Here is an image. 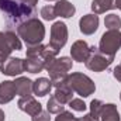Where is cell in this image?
<instances>
[{
  "mask_svg": "<svg viewBox=\"0 0 121 121\" xmlns=\"http://www.w3.org/2000/svg\"><path fill=\"white\" fill-rule=\"evenodd\" d=\"M0 11L4 14L7 30L17 28L21 23L37 16L35 7L27 6L18 0H0Z\"/></svg>",
  "mask_w": 121,
  "mask_h": 121,
  "instance_id": "1",
  "label": "cell"
},
{
  "mask_svg": "<svg viewBox=\"0 0 121 121\" xmlns=\"http://www.w3.org/2000/svg\"><path fill=\"white\" fill-rule=\"evenodd\" d=\"M16 31H17V35L26 42L27 47L39 45L45 37V27L37 17H32L30 20L21 23L16 28Z\"/></svg>",
  "mask_w": 121,
  "mask_h": 121,
  "instance_id": "2",
  "label": "cell"
},
{
  "mask_svg": "<svg viewBox=\"0 0 121 121\" xmlns=\"http://www.w3.org/2000/svg\"><path fill=\"white\" fill-rule=\"evenodd\" d=\"M66 83L73 90V93H78L82 97H89L96 90L94 82L91 80L87 75H83L80 72H75L72 75H68Z\"/></svg>",
  "mask_w": 121,
  "mask_h": 121,
  "instance_id": "3",
  "label": "cell"
},
{
  "mask_svg": "<svg viewBox=\"0 0 121 121\" xmlns=\"http://www.w3.org/2000/svg\"><path fill=\"white\" fill-rule=\"evenodd\" d=\"M21 41L20 37L16 35L13 30H6L0 32V62H4L7 58H10V54L13 51L21 49Z\"/></svg>",
  "mask_w": 121,
  "mask_h": 121,
  "instance_id": "4",
  "label": "cell"
},
{
  "mask_svg": "<svg viewBox=\"0 0 121 121\" xmlns=\"http://www.w3.org/2000/svg\"><path fill=\"white\" fill-rule=\"evenodd\" d=\"M113 60H114L113 55L104 54L96 47H90V52L85 65L87 69H90L93 72H103L113 63Z\"/></svg>",
  "mask_w": 121,
  "mask_h": 121,
  "instance_id": "5",
  "label": "cell"
},
{
  "mask_svg": "<svg viewBox=\"0 0 121 121\" xmlns=\"http://www.w3.org/2000/svg\"><path fill=\"white\" fill-rule=\"evenodd\" d=\"M72 59L68 56H60L56 58L48 68V73H49V79L52 80V85H56L63 82L68 78V72L72 69Z\"/></svg>",
  "mask_w": 121,
  "mask_h": 121,
  "instance_id": "6",
  "label": "cell"
},
{
  "mask_svg": "<svg viewBox=\"0 0 121 121\" xmlns=\"http://www.w3.org/2000/svg\"><path fill=\"white\" fill-rule=\"evenodd\" d=\"M121 48V32L120 30H108L106 31L99 44V49L108 55H116V52Z\"/></svg>",
  "mask_w": 121,
  "mask_h": 121,
  "instance_id": "7",
  "label": "cell"
},
{
  "mask_svg": "<svg viewBox=\"0 0 121 121\" xmlns=\"http://www.w3.org/2000/svg\"><path fill=\"white\" fill-rule=\"evenodd\" d=\"M66 41H68V27H66V24L62 23V21L54 23V26L51 27V39H49L48 45H51L56 51H60V48L65 47Z\"/></svg>",
  "mask_w": 121,
  "mask_h": 121,
  "instance_id": "8",
  "label": "cell"
},
{
  "mask_svg": "<svg viewBox=\"0 0 121 121\" xmlns=\"http://www.w3.org/2000/svg\"><path fill=\"white\" fill-rule=\"evenodd\" d=\"M0 70L3 75L7 76H17L21 75L23 72H26L24 69V60L20 58H7L4 62H1Z\"/></svg>",
  "mask_w": 121,
  "mask_h": 121,
  "instance_id": "9",
  "label": "cell"
},
{
  "mask_svg": "<svg viewBox=\"0 0 121 121\" xmlns=\"http://www.w3.org/2000/svg\"><path fill=\"white\" fill-rule=\"evenodd\" d=\"M17 106L21 111L30 114L31 117L38 114L42 110V106L32 97V96H26V97H20V100L17 101Z\"/></svg>",
  "mask_w": 121,
  "mask_h": 121,
  "instance_id": "10",
  "label": "cell"
},
{
  "mask_svg": "<svg viewBox=\"0 0 121 121\" xmlns=\"http://www.w3.org/2000/svg\"><path fill=\"white\" fill-rule=\"evenodd\" d=\"M99 28V16L97 14H86L79 21V30L85 35H91Z\"/></svg>",
  "mask_w": 121,
  "mask_h": 121,
  "instance_id": "11",
  "label": "cell"
},
{
  "mask_svg": "<svg viewBox=\"0 0 121 121\" xmlns=\"http://www.w3.org/2000/svg\"><path fill=\"white\" fill-rule=\"evenodd\" d=\"M89 52H90V47L87 45V42L79 39L76 41L72 48H70V55H72V59L76 60V62H86L87 56H89Z\"/></svg>",
  "mask_w": 121,
  "mask_h": 121,
  "instance_id": "12",
  "label": "cell"
},
{
  "mask_svg": "<svg viewBox=\"0 0 121 121\" xmlns=\"http://www.w3.org/2000/svg\"><path fill=\"white\" fill-rule=\"evenodd\" d=\"M55 86V97H56V100L60 101L62 104H68L72 99H73V90L69 87V85L66 83V79L63 80V82H60V83H56V85H54Z\"/></svg>",
  "mask_w": 121,
  "mask_h": 121,
  "instance_id": "13",
  "label": "cell"
},
{
  "mask_svg": "<svg viewBox=\"0 0 121 121\" xmlns=\"http://www.w3.org/2000/svg\"><path fill=\"white\" fill-rule=\"evenodd\" d=\"M16 85L11 80H4L0 83V104H6L16 97Z\"/></svg>",
  "mask_w": 121,
  "mask_h": 121,
  "instance_id": "14",
  "label": "cell"
},
{
  "mask_svg": "<svg viewBox=\"0 0 121 121\" xmlns=\"http://www.w3.org/2000/svg\"><path fill=\"white\" fill-rule=\"evenodd\" d=\"M55 7V14L56 17H63V18H70L76 13L75 6L68 1V0H58V3L54 6Z\"/></svg>",
  "mask_w": 121,
  "mask_h": 121,
  "instance_id": "15",
  "label": "cell"
},
{
  "mask_svg": "<svg viewBox=\"0 0 121 121\" xmlns=\"http://www.w3.org/2000/svg\"><path fill=\"white\" fill-rule=\"evenodd\" d=\"M52 80L51 79H47V78H38L34 83H32V93L35 96H39V97H44L47 96L51 89H52Z\"/></svg>",
  "mask_w": 121,
  "mask_h": 121,
  "instance_id": "16",
  "label": "cell"
},
{
  "mask_svg": "<svg viewBox=\"0 0 121 121\" xmlns=\"http://www.w3.org/2000/svg\"><path fill=\"white\" fill-rule=\"evenodd\" d=\"M24 69L30 73H38L42 69H45V60L41 55L30 56L24 60Z\"/></svg>",
  "mask_w": 121,
  "mask_h": 121,
  "instance_id": "17",
  "label": "cell"
},
{
  "mask_svg": "<svg viewBox=\"0 0 121 121\" xmlns=\"http://www.w3.org/2000/svg\"><path fill=\"white\" fill-rule=\"evenodd\" d=\"M32 80L28 78H18L16 79L14 85H16V91L20 97H26V96H31L32 94Z\"/></svg>",
  "mask_w": 121,
  "mask_h": 121,
  "instance_id": "18",
  "label": "cell"
},
{
  "mask_svg": "<svg viewBox=\"0 0 121 121\" xmlns=\"http://www.w3.org/2000/svg\"><path fill=\"white\" fill-rule=\"evenodd\" d=\"M100 118H101V121H120V114H118L117 106L113 103L104 104Z\"/></svg>",
  "mask_w": 121,
  "mask_h": 121,
  "instance_id": "19",
  "label": "cell"
},
{
  "mask_svg": "<svg viewBox=\"0 0 121 121\" xmlns=\"http://www.w3.org/2000/svg\"><path fill=\"white\" fill-rule=\"evenodd\" d=\"M111 9H114V0H93L91 1V10L94 11V14H103Z\"/></svg>",
  "mask_w": 121,
  "mask_h": 121,
  "instance_id": "20",
  "label": "cell"
},
{
  "mask_svg": "<svg viewBox=\"0 0 121 121\" xmlns=\"http://www.w3.org/2000/svg\"><path fill=\"white\" fill-rule=\"evenodd\" d=\"M47 111L49 114H59L62 111H65V104H62L60 101L56 100L55 96H52V97H49V100L47 103Z\"/></svg>",
  "mask_w": 121,
  "mask_h": 121,
  "instance_id": "21",
  "label": "cell"
},
{
  "mask_svg": "<svg viewBox=\"0 0 121 121\" xmlns=\"http://www.w3.org/2000/svg\"><path fill=\"white\" fill-rule=\"evenodd\" d=\"M104 26L108 30H120L121 27V18L117 14H108L104 18Z\"/></svg>",
  "mask_w": 121,
  "mask_h": 121,
  "instance_id": "22",
  "label": "cell"
},
{
  "mask_svg": "<svg viewBox=\"0 0 121 121\" xmlns=\"http://www.w3.org/2000/svg\"><path fill=\"white\" fill-rule=\"evenodd\" d=\"M103 107H104V103H103L101 100H91V103H90V116L99 120L100 116H101Z\"/></svg>",
  "mask_w": 121,
  "mask_h": 121,
  "instance_id": "23",
  "label": "cell"
},
{
  "mask_svg": "<svg viewBox=\"0 0 121 121\" xmlns=\"http://www.w3.org/2000/svg\"><path fill=\"white\" fill-rule=\"evenodd\" d=\"M41 16H42V18L44 20H47V21H51V20H54L55 17H56V14H55V7L54 6H44L42 9H41Z\"/></svg>",
  "mask_w": 121,
  "mask_h": 121,
  "instance_id": "24",
  "label": "cell"
},
{
  "mask_svg": "<svg viewBox=\"0 0 121 121\" xmlns=\"http://www.w3.org/2000/svg\"><path fill=\"white\" fill-rule=\"evenodd\" d=\"M68 104H69V107H70L72 110H75V111H86V108H87L86 103H85L82 99H72Z\"/></svg>",
  "mask_w": 121,
  "mask_h": 121,
  "instance_id": "25",
  "label": "cell"
},
{
  "mask_svg": "<svg viewBox=\"0 0 121 121\" xmlns=\"http://www.w3.org/2000/svg\"><path fill=\"white\" fill-rule=\"evenodd\" d=\"M44 47H45V45H42V44H39V45H34V47H28V48H27V52H26L27 58H30V56H37V55H41V52H42Z\"/></svg>",
  "mask_w": 121,
  "mask_h": 121,
  "instance_id": "26",
  "label": "cell"
},
{
  "mask_svg": "<svg viewBox=\"0 0 121 121\" xmlns=\"http://www.w3.org/2000/svg\"><path fill=\"white\" fill-rule=\"evenodd\" d=\"M55 121H78V118L72 113H69V111H62L59 114H56Z\"/></svg>",
  "mask_w": 121,
  "mask_h": 121,
  "instance_id": "27",
  "label": "cell"
},
{
  "mask_svg": "<svg viewBox=\"0 0 121 121\" xmlns=\"http://www.w3.org/2000/svg\"><path fill=\"white\" fill-rule=\"evenodd\" d=\"M32 121H51L49 113H48V111H44V110H41L38 114L32 116Z\"/></svg>",
  "mask_w": 121,
  "mask_h": 121,
  "instance_id": "28",
  "label": "cell"
},
{
  "mask_svg": "<svg viewBox=\"0 0 121 121\" xmlns=\"http://www.w3.org/2000/svg\"><path fill=\"white\" fill-rule=\"evenodd\" d=\"M113 76L118 80V82H121V66L118 65V66H116L114 69H113Z\"/></svg>",
  "mask_w": 121,
  "mask_h": 121,
  "instance_id": "29",
  "label": "cell"
},
{
  "mask_svg": "<svg viewBox=\"0 0 121 121\" xmlns=\"http://www.w3.org/2000/svg\"><path fill=\"white\" fill-rule=\"evenodd\" d=\"M78 121H99V120H97V118H94V117H91L90 114H86V116H83V117L78 118Z\"/></svg>",
  "mask_w": 121,
  "mask_h": 121,
  "instance_id": "30",
  "label": "cell"
},
{
  "mask_svg": "<svg viewBox=\"0 0 121 121\" xmlns=\"http://www.w3.org/2000/svg\"><path fill=\"white\" fill-rule=\"evenodd\" d=\"M18 1H21L27 6H31V7H35V4L38 3V0H18Z\"/></svg>",
  "mask_w": 121,
  "mask_h": 121,
  "instance_id": "31",
  "label": "cell"
},
{
  "mask_svg": "<svg viewBox=\"0 0 121 121\" xmlns=\"http://www.w3.org/2000/svg\"><path fill=\"white\" fill-rule=\"evenodd\" d=\"M114 7H117L118 10H121V0H114Z\"/></svg>",
  "mask_w": 121,
  "mask_h": 121,
  "instance_id": "32",
  "label": "cell"
},
{
  "mask_svg": "<svg viewBox=\"0 0 121 121\" xmlns=\"http://www.w3.org/2000/svg\"><path fill=\"white\" fill-rule=\"evenodd\" d=\"M6 120V116H4V111L0 108V121H4Z\"/></svg>",
  "mask_w": 121,
  "mask_h": 121,
  "instance_id": "33",
  "label": "cell"
},
{
  "mask_svg": "<svg viewBox=\"0 0 121 121\" xmlns=\"http://www.w3.org/2000/svg\"><path fill=\"white\" fill-rule=\"evenodd\" d=\"M47 1H58V0H47Z\"/></svg>",
  "mask_w": 121,
  "mask_h": 121,
  "instance_id": "34",
  "label": "cell"
},
{
  "mask_svg": "<svg viewBox=\"0 0 121 121\" xmlns=\"http://www.w3.org/2000/svg\"><path fill=\"white\" fill-rule=\"evenodd\" d=\"M120 100H121V93H120Z\"/></svg>",
  "mask_w": 121,
  "mask_h": 121,
  "instance_id": "35",
  "label": "cell"
},
{
  "mask_svg": "<svg viewBox=\"0 0 121 121\" xmlns=\"http://www.w3.org/2000/svg\"><path fill=\"white\" fill-rule=\"evenodd\" d=\"M120 66H121V65H120Z\"/></svg>",
  "mask_w": 121,
  "mask_h": 121,
  "instance_id": "36",
  "label": "cell"
}]
</instances>
